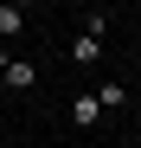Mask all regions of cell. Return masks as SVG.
<instances>
[{"label":"cell","mask_w":141,"mask_h":148,"mask_svg":"<svg viewBox=\"0 0 141 148\" xmlns=\"http://www.w3.org/2000/svg\"><path fill=\"white\" fill-rule=\"evenodd\" d=\"M115 148H128V142H115Z\"/></svg>","instance_id":"8"},{"label":"cell","mask_w":141,"mask_h":148,"mask_svg":"<svg viewBox=\"0 0 141 148\" xmlns=\"http://www.w3.org/2000/svg\"><path fill=\"white\" fill-rule=\"evenodd\" d=\"M7 64H13V52H7V45H0V77H7Z\"/></svg>","instance_id":"6"},{"label":"cell","mask_w":141,"mask_h":148,"mask_svg":"<svg viewBox=\"0 0 141 148\" xmlns=\"http://www.w3.org/2000/svg\"><path fill=\"white\" fill-rule=\"evenodd\" d=\"M96 58H103V13H96V19H83V32L70 39V64H83V71H90Z\"/></svg>","instance_id":"1"},{"label":"cell","mask_w":141,"mask_h":148,"mask_svg":"<svg viewBox=\"0 0 141 148\" xmlns=\"http://www.w3.org/2000/svg\"><path fill=\"white\" fill-rule=\"evenodd\" d=\"M26 13H32V0H0V45L26 32Z\"/></svg>","instance_id":"3"},{"label":"cell","mask_w":141,"mask_h":148,"mask_svg":"<svg viewBox=\"0 0 141 148\" xmlns=\"http://www.w3.org/2000/svg\"><path fill=\"white\" fill-rule=\"evenodd\" d=\"M32 84H39V64H32V58H13L7 77H0V90H7V97H26Z\"/></svg>","instance_id":"2"},{"label":"cell","mask_w":141,"mask_h":148,"mask_svg":"<svg viewBox=\"0 0 141 148\" xmlns=\"http://www.w3.org/2000/svg\"><path fill=\"white\" fill-rule=\"evenodd\" d=\"M96 103H103V110H122V103H135V90H128V84H103Z\"/></svg>","instance_id":"5"},{"label":"cell","mask_w":141,"mask_h":148,"mask_svg":"<svg viewBox=\"0 0 141 148\" xmlns=\"http://www.w3.org/2000/svg\"><path fill=\"white\" fill-rule=\"evenodd\" d=\"M135 122H141V97H135Z\"/></svg>","instance_id":"7"},{"label":"cell","mask_w":141,"mask_h":148,"mask_svg":"<svg viewBox=\"0 0 141 148\" xmlns=\"http://www.w3.org/2000/svg\"><path fill=\"white\" fill-rule=\"evenodd\" d=\"M96 122H103V103H96V90L70 97V129H96Z\"/></svg>","instance_id":"4"},{"label":"cell","mask_w":141,"mask_h":148,"mask_svg":"<svg viewBox=\"0 0 141 148\" xmlns=\"http://www.w3.org/2000/svg\"><path fill=\"white\" fill-rule=\"evenodd\" d=\"M135 148H141V142H135Z\"/></svg>","instance_id":"9"}]
</instances>
